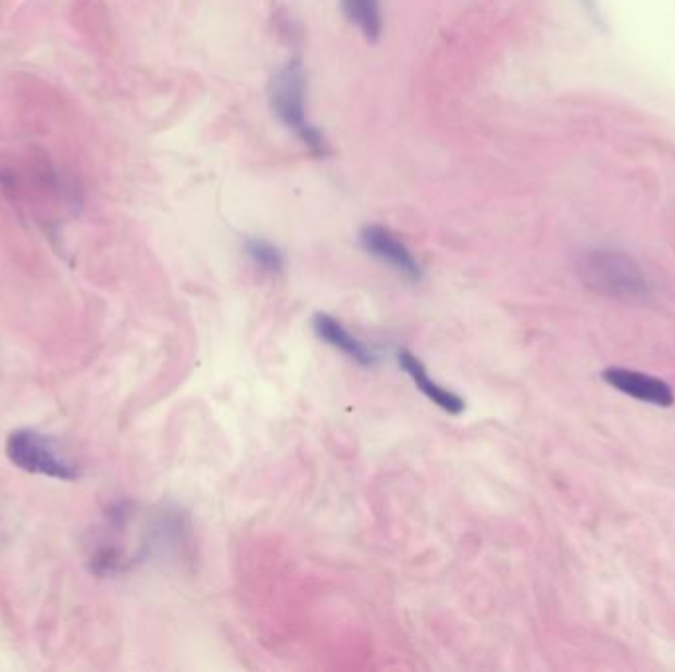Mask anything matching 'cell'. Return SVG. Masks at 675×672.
<instances>
[{
  "instance_id": "6da1fadb",
  "label": "cell",
  "mask_w": 675,
  "mask_h": 672,
  "mask_svg": "<svg viewBox=\"0 0 675 672\" xmlns=\"http://www.w3.org/2000/svg\"><path fill=\"white\" fill-rule=\"evenodd\" d=\"M579 277L592 292L621 302H643L652 294V282L642 265L633 255L611 249L595 246L585 251L577 263Z\"/></svg>"
},
{
  "instance_id": "9c48e42d",
  "label": "cell",
  "mask_w": 675,
  "mask_h": 672,
  "mask_svg": "<svg viewBox=\"0 0 675 672\" xmlns=\"http://www.w3.org/2000/svg\"><path fill=\"white\" fill-rule=\"evenodd\" d=\"M246 255L259 270L267 275H280L285 268L283 251L267 239H249L246 243Z\"/></svg>"
},
{
  "instance_id": "277c9868",
  "label": "cell",
  "mask_w": 675,
  "mask_h": 672,
  "mask_svg": "<svg viewBox=\"0 0 675 672\" xmlns=\"http://www.w3.org/2000/svg\"><path fill=\"white\" fill-rule=\"evenodd\" d=\"M360 245L367 255L374 256L375 261L396 270L397 275L408 278L411 282H418L423 278V267L417 256L413 255L411 249L384 225L372 224L362 227Z\"/></svg>"
},
{
  "instance_id": "3957f363",
  "label": "cell",
  "mask_w": 675,
  "mask_h": 672,
  "mask_svg": "<svg viewBox=\"0 0 675 672\" xmlns=\"http://www.w3.org/2000/svg\"><path fill=\"white\" fill-rule=\"evenodd\" d=\"M7 456L26 473L52 480L74 481L79 471L54 436L36 430H14L7 440Z\"/></svg>"
},
{
  "instance_id": "5b68a950",
  "label": "cell",
  "mask_w": 675,
  "mask_h": 672,
  "mask_svg": "<svg viewBox=\"0 0 675 672\" xmlns=\"http://www.w3.org/2000/svg\"><path fill=\"white\" fill-rule=\"evenodd\" d=\"M602 379L622 395L633 396L640 403L662 406V408H667L675 403L674 391L670 384L642 371H634L626 367H611L602 371Z\"/></svg>"
},
{
  "instance_id": "52a82bcc",
  "label": "cell",
  "mask_w": 675,
  "mask_h": 672,
  "mask_svg": "<svg viewBox=\"0 0 675 672\" xmlns=\"http://www.w3.org/2000/svg\"><path fill=\"white\" fill-rule=\"evenodd\" d=\"M312 330L321 342L330 345L336 352L343 353L354 364L362 365V367H374L375 362H377L374 350L330 314H322V312L316 314L312 320Z\"/></svg>"
},
{
  "instance_id": "8992f818",
  "label": "cell",
  "mask_w": 675,
  "mask_h": 672,
  "mask_svg": "<svg viewBox=\"0 0 675 672\" xmlns=\"http://www.w3.org/2000/svg\"><path fill=\"white\" fill-rule=\"evenodd\" d=\"M397 364L405 371L413 384L417 386L418 393L427 396L433 405L439 406L440 410L449 413L452 417H459V415L464 413V408H466L464 398L461 395H457L454 391L447 389V386L437 383L415 353L408 352V350H399L397 352Z\"/></svg>"
},
{
  "instance_id": "ba28073f",
  "label": "cell",
  "mask_w": 675,
  "mask_h": 672,
  "mask_svg": "<svg viewBox=\"0 0 675 672\" xmlns=\"http://www.w3.org/2000/svg\"><path fill=\"white\" fill-rule=\"evenodd\" d=\"M342 12L365 40L375 42L384 33L382 0H342Z\"/></svg>"
},
{
  "instance_id": "7a4b0ae2",
  "label": "cell",
  "mask_w": 675,
  "mask_h": 672,
  "mask_svg": "<svg viewBox=\"0 0 675 672\" xmlns=\"http://www.w3.org/2000/svg\"><path fill=\"white\" fill-rule=\"evenodd\" d=\"M273 113L295 137L316 156H326L330 149L318 128L307 115V75L299 60H290L273 77L268 87Z\"/></svg>"
}]
</instances>
